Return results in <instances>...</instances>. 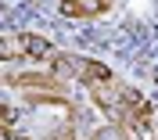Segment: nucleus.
I'll use <instances>...</instances> for the list:
<instances>
[{"mask_svg":"<svg viewBox=\"0 0 158 140\" xmlns=\"http://www.w3.org/2000/svg\"><path fill=\"white\" fill-rule=\"evenodd\" d=\"M104 7H108L104 0H61L65 14H101Z\"/></svg>","mask_w":158,"mask_h":140,"instance_id":"f257e3e1","label":"nucleus"},{"mask_svg":"<svg viewBox=\"0 0 158 140\" xmlns=\"http://www.w3.org/2000/svg\"><path fill=\"white\" fill-rule=\"evenodd\" d=\"M18 47H22V54H29V58H47L50 50V40H43V36H18Z\"/></svg>","mask_w":158,"mask_h":140,"instance_id":"f03ea898","label":"nucleus"},{"mask_svg":"<svg viewBox=\"0 0 158 140\" xmlns=\"http://www.w3.org/2000/svg\"><path fill=\"white\" fill-rule=\"evenodd\" d=\"M94 140H118V137H115V130H104V133H97Z\"/></svg>","mask_w":158,"mask_h":140,"instance_id":"7ed1b4c3","label":"nucleus"}]
</instances>
